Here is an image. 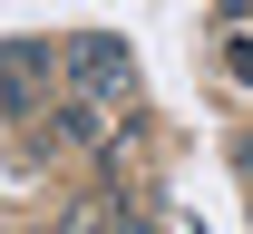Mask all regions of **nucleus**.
<instances>
[{
	"instance_id": "1",
	"label": "nucleus",
	"mask_w": 253,
	"mask_h": 234,
	"mask_svg": "<svg viewBox=\"0 0 253 234\" xmlns=\"http://www.w3.org/2000/svg\"><path fill=\"white\" fill-rule=\"evenodd\" d=\"M39 68H49L39 49H0V107H30L39 98Z\"/></svg>"
},
{
	"instance_id": "2",
	"label": "nucleus",
	"mask_w": 253,
	"mask_h": 234,
	"mask_svg": "<svg viewBox=\"0 0 253 234\" xmlns=\"http://www.w3.org/2000/svg\"><path fill=\"white\" fill-rule=\"evenodd\" d=\"M78 78H88V88H117V78H126V49H117V39H88V49H78Z\"/></svg>"
},
{
	"instance_id": "3",
	"label": "nucleus",
	"mask_w": 253,
	"mask_h": 234,
	"mask_svg": "<svg viewBox=\"0 0 253 234\" xmlns=\"http://www.w3.org/2000/svg\"><path fill=\"white\" fill-rule=\"evenodd\" d=\"M126 225H136V215H126V205H97V215H68L59 234H126Z\"/></svg>"
},
{
	"instance_id": "4",
	"label": "nucleus",
	"mask_w": 253,
	"mask_h": 234,
	"mask_svg": "<svg viewBox=\"0 0 253 234\" xmlns=\"http://www.w3.org/2000/svg\"><path fill=\"white\" fill-rule=\"evenodd\" d=\"M234 68H244V78H253V39H244V49H234Z\"/></svg>"
}]
</instances>
